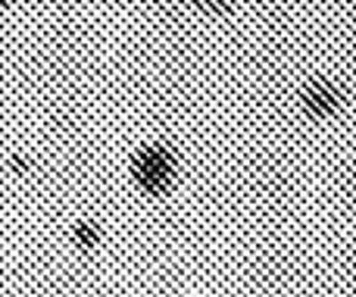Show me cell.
Here are the masks:
<instances>
[{
    "mask_svg": "<svg viewBox=\"0 0 356 297\" xmlns=\"http://www.w3.org/2000/svg\"><path fill=\"white\" fill-rule=\"evenodd\" d=\"M100 238H104V232H100L97 223H75L72 225V241L79 244L81 250H94L100 244Z\"/></svg>",
    "mask_w": 356,
    "mask_h": 297,
    "instance_id": "cell-3",
    "label": "cell"
},
{
    "mask_svg": "<svg viewBox=\"0 0 356 297\" xmlns=\"http://www.w3.org/2000/svg\"><path fill=\"white\" fill-rule=\"evenodd\" d=\"M10 169H13L16 175H31V163L25 160V156H19V154L10 156Z\"/></svg>",
    "mask_w": 356,
    "mask_h": 297,
    "instance_id": "cell-5",
    "label": "cell"
},
{
    "mask_svg": "<svg viewBox=\"0 0 356 297\" xmlns=\"http://www.w3.org/2000/svg\"><path fill=\"white\" fill-rule=\"evenodd\" d=\"M178 175V154L169 144H144L131 156V179L147 198H163L175 185Z\"/></svg>",
    "mask_w": 356,
    "mask_h": 297,
    "instance_id": "cell-1",
    "label": "cell"
},
{
    "mask_svg": "<svg viewBox=\"0 0 356 297\" xmlns=\"http://www.w3.org/2000/svg\"><path fill=\"white\" fill-rule=\"evenodd\" d=\"M10 3H16V0H0V6H10Z\"/></svg>",
    "mask_w": 356,
    "mask_h": 297,
    "instance_id": "cell-6",
    "label": "cell"
},
{
    "mask_svg": "<svg viewBox=\"0 0 356 297\" xmlns=\"http://www.w3.org/2000/svg\"><path fill=\"white\" fill-rule=\"evenodd\" d=\"M300 106H303V113H307V116H313V119H328L332 113H338V106H341V91L332 85V81L316 79L313 85L303 88Z\"/></svg>",
    "mask_w": 356,
    "mask_h": 297,
    "instance_id": "cell-2",
    "label": "cell"
},
{
    "mask_svg": "<svg viewBox=\"0 0 356 297\" xmlns=\"http://www.w3.org/2000/svg\"><path fill=\"white\" fill-rule=\"evenodd\" d=\"M232 3H234V0H194L197 10L209 13V16H225V13L232 10Z\"/></svg>",
    "mask_w": 356,
    "mask_h": 297,
    "instance_id": "cell-4",
    "label": "cell"
}]
</instances>
